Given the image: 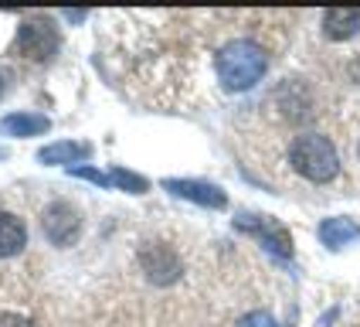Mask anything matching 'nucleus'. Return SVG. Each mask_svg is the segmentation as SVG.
I'll use <instances>...</instances> for the list:
<instances>
[{"mask_svg": "<svg viewBox=\"0 0 360 327\" xmlns=\"http://www.w3.org/2000/svg\"><path fill=\"white\" fill-rule=\"evenodd\" d=\"M214 68H218V79L228 92H245V89H252L265 75L269 55H265L262 44H255V41H248V38H238V41H228L218 51Z\"/></svg>", "mask_w": 360, "mask_h": 327, "instance_id": "1", "label": "nucleus"}, {"mask_svg": "<svg viewBox=\"0 0 360 327\" xmlns=\"http://www.w3.org/2000/svg\"><path fill=\"white\" fill-rule=\"evenodd\" d=\"M289 164H292L296 174H302L306 181L313 184H326L340 174V154L330 143V137H323V133L296 137L292 147H289Z\"/></svg>", "mask_w": 360, "mask_h": 327, "instance_id": "2", "label": "nucleus"}, {"mask_svg": "<svg viewBox=\"0 0 360 327\" xmlns=\"http://www.w3.org/2000/svg\"><path fill=\"white\" fill-rule=\"evenodd\" d=\"M14 48H18V55H24V58L44 61V58H51V55L58 51V31H55V24H51L48 18L24 20V24L18 27Z\"/></svg>", "mask_w": 360, "mask_h": 327, "instance_id": "3", "label": "nucleus"}, {"mask_svg": "<svg viewBox=\"0 0 360 327\" xmlns=\"http://www.w3.org/2000/svg\"><path fill=\"white\" fill-rule=\"evenodd\" d=\"M241 232H248V235H255L272 256H279V259H289L292 256V235L285 232V225H279L276 218H269V215H248V211H241L238 218H235Z\"/></svg>", "mask_w": 360, "mask_h": 327, "instance_id": "4", "label": "nucleus"}, {"mask_svg": "<svg viewBox=\"0 0 360 327\" xmlns=\"http://www.w3.org/2000/svg\"><path fill=\"white\" fill-rule=\"evenodd\" d=\"M41 228H44V235H48L55 245H68L75 235H79V211H75L68 202L48 204L44 215H41Z\"/></svg>", "mask_w": 360, "mask_h": 327, "instance_id": "5", "label": "nucleus"}, {"mask_svg": "<svg viewBox=\"0 0 360 327\" xmlns=\"http://www.w3.org/2000/svg\"><path fill=\"white\" fill-rule=\"evenodd\" d=\"M140 263L146 269V276L153 280V283H174L180 276V259L177 252L170 249V245L163 242H150L140 249Z\"/></svg>", "mask_w": 360, "mask_h": 327, "instance_id": "6", "label": "nucleus"}, {"mask_svg": "<svg viewBox=\"0 0 360 327\" xmlns=\"http://www.w3.org/2000/svg\"><path fill=\"white\" fill-rule=\"evenodd\" d=\"M163 187L177 198H187L194 204H204V208H224L228 204V195L221 191L218 184H207V181H191V178H167Z\"/></svg>", "mask_w": 360, "mask_h": 327, "instance_id": "7", "label": "nucleus"}, {"mask_svg": "<svg viewBox=\"0 0 360 327\" xmlns=\"http://www.w3.org/2000/svg\"><path fill=\"white\" fill-rule=\"evenodd\" d=\"M323 35L330 41H347L360 35V11L357 7H337L323 14Z\"/></svg>", "mask_w": 360, "mask_h": 327, "instance_id": "8", "label": "nucleus"}, {"mask_svg": "<svg viewBox=\"0 0 360 327\" xmlns=\"http://www.w3.org/2000/svg\"><path fill=\"white\" fill-rule=\"evenodd\" d=\"M27 245V228L18 215L11 211H0V259H11L18 256L20 249Z\"/></svg>", "mask_w": 360, "mask_h": 327, "instance_id": "9", "label": "nucleus"}, {"mask_svg": "<svg viewBox=\"0 0 360 327\" xmlns=\"http://www.w3.org/2000/svg\"><path fill=\"white\" fill-rule=\"evenodd\" d=\"M320 239L323 245H330V249H343V245L357 242L360 239V225L354 222V218H326V222L320 225Z\"/></svg>", "mask_w": 360, "mask_h": 327, "instance_id": "10", "label": "nucleus"}, {"mask_svg": "<svg viewBox=\"0 0 360 327\" xmlns=\"http://www.w3.org/2000/svg\"><path fill=\"white\" fill-rule=\"evenodd\" d=\"M48 126H51V120L41 113H11L0 123V130L7 137H38V133H48Z\"/></svg>", "mask_w": 360, "mask_h": 327, "instance_id": "11", "label": "nucleus"}, {"mask_svg": "<svg viewBox=\"0 0 360 327\" xmlns=\"http://www.w3.org/2000/svg\"><path fill=\"white\" fill-rule=\"evenodd\" d=\"M92 154V147L89 143H72V140H65V143H51V147H44L38 154V161L41 164H75V161H85Z\"/></svg>", "mask_w": 360, "mask_h": 327, "instance_id": "12", "label": "nucleus"}, {"mask_svg": "<svg viewBox=\"0 0 360 327\" xmlns=\"http://www.w3.org/2000/svg\"><path fill=\"white\" fill-rule=\"evenodd\" d=\"M109 178H112V184H116V187H122V191H133V195H143V191L150 187V184H146V178L133 174V171H126V167H116Z\"/></svg>", "mask_w": 360, "mask_h": 327, "instance_id": "13", "label": "nucleus"}, {"mask_svg": "<svg viewBox=\"0 0 360 327\" xmlns=\"http://www.w3.org/2000/svg\"><path fill=\"white\" fill-rule=\"evenodd\" d=\"M75 178H85V181H92V184H99V187H109L112 184V178L109 174H102V171H96V167H68Z\"/></svg>", "mask_w": 360, "mask_h": 327, "instance_id": "14", "label": "nucleus"}, {"mask_svg": "<svg viewBox=\"0 0 360 327\" xmlns=\"http://www.w3.org/2000/svg\"><path fill=\"white\" fill-rule=\"evenodd\" d=\"M235 327H279L272 321V314H265V310H252V314H245Z\"/></svg>", "mask_w": 360, "mask_h": 327, "instance_id": "15", "label": "nucleus"}, {"mask_svg": "<svg viewBox=\"0 0 360 327\" xmlns=\"http://www.w3.org/2000/svg\"><path fill=\"white\" fill-rule=\"evenodd\" d=\"M0 327H27V321L18 314H0Z\"/></svg>", "mask_w": 360, "mask_h": 327, "instance_id": "16", "label": "nucleus"}, {"mask_svg": "<svg viewBox=\"0 0 360 327\" xmlns=\"http://www.w3.org/2000/svg\"><path fill=\"white\" fill-rule=\"evenodd\" d=\"M350 79H354V82L360 85V55H357L354 61H350Z\"/></svg>", "mask_w": 360, "mask_h": 327, "instance_id": "17", "label": "nucleus"}]
</instances>
